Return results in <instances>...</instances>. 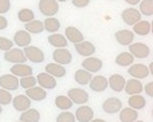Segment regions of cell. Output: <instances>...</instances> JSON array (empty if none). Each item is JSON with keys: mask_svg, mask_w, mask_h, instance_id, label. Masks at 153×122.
<instances>
[{"mask_svg": "<svg viewBox=\"0 0 153 122\" xmlns=\"http://www.w3.org/2000/svg\"><path fill=\"white\" fill-rule=\"evenodd\" d=\"M48 42L56 48H65L68 45V41L61 34H53L48 37Z\"/></svg>", "mask_w": 153, "mask_h": 122, "instance_id": "cell-27", "label": "cell"}, {"mask_svg": "<svg viewBox=\"0 0 153 122\" xmlns=\"http://www.w3.org/2000/svg\"><path fill=\"white\" fill-rule=\"evenodd\" d=\"M30 42H32V37L30 34L27 32L25 30L17 31L13 36V43L17 45L19 47H27L30 46Z\"/></svg>", "mask_w": 153, "mask_h": 122, "instance_id": "cell-19", "label": "cell"}, {"mask_svg": "<svg viewBox=\"0 0 153 122\" xmlns=\"http://www.w3.org/2000/svg\"><path fill=\"white\" fill-rule=\"evenodd\" d=\"M119 118L122 122H134L138 118V112L132 108H125L121 110Z\"/></svg>", "mask_w": 153, "mask_h": 122, "instance_id": "cell-30", "label": "cell"}, {"mask_svg": "<svg viewBox=\"0 0 153 122\" xmlns=\"http://www.w3.org/2000/svg\"><path fill=\"white\" fill-rule=\"evenodd\" d=\"M129 51L130 53L133 55V57L139 59H143L149 56L150 54V48L146 44L138 42V43H134L129 45Z\"/></svg>", "mask_w": 153, "mask_h": 122, "instance_id": "cell-5", "label": "cell"}, {"mask_svg": "<svg viewBox=\"0 0 153 122\" xmlns=\"http://www.w3.org/2000/svg\"><path fill=\"white\" fill-rule=\"evenodd\" d=\"M37 82L41 88L47 90H53L57 85V80L47 72H41L37 75Z\"/></svg>", "mask_w": 153, "mask_h": 122, "instance_id": "cell-10", "label": "cell"}, {"mask_svg": "<svg viewBox=\"0 0 153 122\" xmlns=\"http://www.w3.org/2000/svg\"><path fill=\"white\" fill-rule=\"evenodd\" d=\"M90 122H107L105 120H102V119H92Z\"/></svg>", "mask_w": 153, "mask_h": 122, "instance_id": "cell-46", "label": "cell"}, {"mask_svg": "<svg viewBox=\"0 0 153 122\" xmlns=\"http://www.w3.org/2000/svg\"><path fill=\"white\" fill-rule=\"evenodd\" d=\"M0 87L6 91H16L19 88V79L13 74H4L0 76Z\"/></svg>", "mask_w": 153, "mask_h": 122, "instance_id": "cell-7", "label": "cell"}, {"mask_svg": "<svg viewBox=\"0 0 153 122\" xmlns=\"http://www.w3.org/2000/svg\"><path fill=\"white\" fill-rule=\"evenodd\" d=\"M91 79H92V73L86 71L85 69H78V70L75 71L74 79L78 85H85L89 84Z\"/></svg>", "mask_w": 153, "mask_h": 122, "instance_id": "cell-29", "label": "cell"}, {"mask_svg": "<svg viewBox=\"0 0 153 122\" xmlns=\"http://www.w3.org/2000/svg\"><path fill=\"white\" fill-rule=\"evenodd\" d=\"M56 1H57V2H58V1H59V2H65V1H67V0H56Z\"/></svg>", "mask_w": 153, "mask_h": 122, "instance_id": "cell-47", "label": "cell"}, {"mask_svg": "<svg viewBox=\"0 0 153 122\" xmlns=\"http://www.w3.org/2000/svg\"><path fill=\"white\" fill-rule=\"evenodd\" d=\"M102 61L100 58L97 57H87L84 61H82V67L86 71L90 72V73H94V72L100 71L102 68Z\"/></svg>", "mask_w": 153, "mask_h": 122, "instance_id": "cell-12", "label": "cell"}, {"mask_svg": "<svg viewBox=\"0 0 153 122\" xmlns=\"http://www.w3.org/2000/svg\"><path fill=\"white\" fill-rule=\"evenodd\" d=\"M76 119H75V116L73 113L69 112V111H64V112H61L57 116L56 122H75Z\"/></svg>", "mask_w": 153, "mask_h": 122, "instance_id": "cell-38", "label": "cell"}, {"mask_svg": "<svg viewBox=\"0 0 153 122\" xmlns=\"http://www.w3.org/2000/svg\"><path fill=\"white\" fill-rule=\"evenodd\" d=\"M124 1L130 5H137V4H139V2L141 1V0H124Z\"/></svg>", "mask_w": 153, "mask_h": 122, "instance_id": "cell-45", "label": "cell"}, {"mask_svg": "<svg viewBox=\"0 0 153 122\" xmlns=\"http://www.w3.org/2000/svg\"><path fill=\"white\" fill-rule=\"evenodd\" d=\"M134 122H144V121H141V120H138V121H137V120H136V121H134Z\"/></svg>", "mask_w": 153, "mask_h": 122, "instance_id": "cell-49", "label": "cell"}, {"mask_svg": "<svg viewBox=\"0 0 153 122\" xmlns=\"http://www.w3.org/2000/svg\"><path fill=\"white\" fill-rule=\"evenodd\" d=\"M124 90H125L126 94H128L130 96L139 95L143 92V85H142V82H140L139 79H129L128 82H126Z\"/></svg>", "mask_w": 153, "mask_h": 122, "instance_id": "cell-21", "label": "cell"}, {"mask_svg": "<svg viewBox=\"0 0 153 122\" xmlns=\"http://www.w3.org/2000/svg\"><path fill=\"white\" fill-rule=\"evenodd\" d=\"M4 60L9 62V63L19 64L25 63L27 59L22 50H20L19 48H12L4 53Z\"/></svg>", "mask_w": 153, "mask_h": 122, "instance_id": "cell-4", "label": "cell"}, {"mask_svg": "<svg viewBox=\"0 0 153 122\" xmlns=\"http://www.w3.org/2000/svg\"><path fill=\"white\" fill-rule=\"evenodd\" d=\"M12 102V95L9 93V91L4 89H0V105H9Z\"/></svg>", "mask_w": 153, "mask_h": 122, "instance_id": "cell-39", "label": "cell"}, {"mask_svg": "<svg viewBox=\"0 0 153 122\" xmlns=\"http://www.w3.org/2000/svg\"><path fill=\"white\" fill-rule=\"evenodd\" d=\"M11 103L15 110L19 111V112H23V111L30 109V105H32L30 99L27 97L25 95H17L16 97L12 99Z\"/></svg>", "mask_w": 153, "mask_h": 122, "instance_id": "cell-16", "label": "cell"}, {"mask_svg": "<svg viewBox=\"0 0 153 122\" xmlns=\"http://www.w3.org/2000/svg\"><path fill=\"white\" fill-rule=\"evenodd\" d=\"M17 17L22 22H30L32 20L35 19V13L32 9H28V8H22L20 9L19 12H17Z\"/></svg>", "mask_w": 153, "mask_h": 122, "instance_id": "cell-36", "label": "cell"}, {"mask_svg": "<svg viewBox=\"0 0 153 122\" xmlns=\"http://www.w3.org/2000/svg\"><path fill=\"white\" fill-rule=\"evenodd\" d=\"M53 60L61 65H66V64L71 63L72 54L65 48H57L53 52Z\"/></svg>", "mask_w": 153, "mask_h": 122, "instance_id": "cell-9", "label": "cell"}, {"mask_svg": "<svg viewBox=\"0 0 153 122\" xmlns=\"http://www.w3.org/2000/svg\"><path fill=\"white\" fill-rule=\"evenodd\" d=\"M75 119L78 122H90L93 119L94 112L89 106H80L75 112Z\"/></svg>", "mask_w": 153, "mask_h": 122, "instance_id": "cell-14", "label": "cell"}, {"mask_svg": "<svg viewBox=\"0 0 153 122\" xmlns=\"http://www.w3.org/2000/svg\"><path fill=\"white\" fill-rule=\"evenodd\" d=\"M128 73L136 79H144L148 76L150 72L146 65L141 63H136L130 66V68L128 69Z\"/></svg>", "mask_w": 153, "mask_h": 122, "instance_id": "cell-11", "label": "cell"}, {"mask_svg": "<svg viewBox=\"0 0 153 122\" xmlns=\"http://www.w3.org/2000/svg\"><path fill=\"white\" fill-rule=\"evenodd\" d=\"M134 38V33L130 30H120L115 33L116 41L122 46H129L133 43Z\"/></svg>", "mask_w": 153, "mask_h": 122, "instance_id": "cell-15", "label": "cell"}, {"mask_svg": "<svg viewBox=\"0 0 153 122\" xmlns=\"http://www.w3.org/2000/svg\"><path fill=\"white\" fill-rule=\"evenodd\" d=\"M140 6V13L151 16L153 15V0H142L139 2Z\"/></svg>", "mask_w": 153, "mask_h": 122, "instance_id": "cell-35", "label": "cell"}, {"mask_svg": "<svg viewBox=\"0 0 153 122\" xmlns=\"http://www.w3.org/2000/svg\"><path fill=\"white\" fill-rule=\"evenodd\" d=\"M45 70L47 73H49L50 75L54 77H63L66 74V69L64 68L63 65L56 62H52V63H48L45 67Z\"/></svg>", "mask_w": 153, "mask_h": 122, "instance_id": "cell-24", "label": "cell"}, {"mask_svg": "<svg viewBox=\"0 0 153 122\" xmlns=\"http://www.w3.org/2000/svg\"><path fill=\"white\" fill-rule=\"evenodd\" d=\"M33 71V70L32 67L27 65V64H25V63L14 64V65L10 68L11 74H13L17 77H25V76H28V75H32Z\"/></svg>", "mask_w": 153, "mask_h": 122, "instance_id": "cell-23", "label": "cell"}, {"mask_svg": "<svg viewBox=\"0 0 153 122\" xmlns=\"http://www.w3.org/2000/svg\"><path fill=\"white\" fill-rule=\"evenodd\" d=\"M108 85L114 92L120 93L122 91H124V88H125L126 85V79L123 75L121 74H113L110 76V79H108Z\"/></svg>", "mask_w": 153, "mask_h": 122, "instance_id": "cell-17", "label": "cell"}, {"mask_svg": "<svg viewBox=\"0 0 153 122\" xmlns=\"http://www.w3.org/2000/svg\"><path fill=\"white\" fill-rule=\"evenodd\" d=\"M16 122H22V121H20V120H19V121H16Z\"/></svg>", "mask_w": 153, "mask_h": 122, "instance_id": "cell-50", "label": "cell"}, {"mask_svg": "<svg viewBox=\"0 0 153 122\" xmlns=\"http://www.w3.org/2000/svg\"><path fill=\"white\" fill-rule=\"evenodd\" d=\"M25 28L30 34H40L45 30L44 28V22L38 19H33L32 22H27L25 25Z\"/></svg>", "mask_w": 153, "mask_h": 122, "instance_id": "cell-32", "label": "cell"}, {"mask_svg": "<svg viewBox=\"0 0 153 122\" xmlns=\"http://www.w3.org/2000/svg\"><path fill=\"white\" fill-rule=\"evenodd\" d=\"M133 33L138 36H147L151 33V24L148 20H139L133 25Z\"/></svg>", "mask_w": 153, "mask_h": 122, "instance_id": "cell-25", "label": "cell"}, {"mask_svg": "<svg viewBox=\"0 0 153 122\" xmlns=\"http://www.w3.org/2000/svg\"><path fill=\"white\" fill-rule=\"evenodd\" d=\"M90 0H72V3H73L74 6L78 7V8H83V7H86L88 4H89Z\"/></svg>", "mask_w": 153, "mask_h": 122, "instance_id": "cell-42", "label": "cell"}, {"mask_svg": "<svg viewBox=\"0 0 153 122\" xmlns=\"http://www.w3.org/2000/svg\"><path fill=\"white\" fill-rule=\"evenodd\" d=\"M67 97L73 102V104H78V105H82L88 102L89 99V95L85 90L79 89V88H73L70 89L67 93Z\"/></svg>", "mask_w": 153, "mask_h": 122, "instance_id": "cell-3", "label": "cell"}, {"mask_svg": "<svg viewBox=\"0 0 153 122\" xmlns=\"http://www.w3.org/2000/svg\"><path fill=\"white\" fill-rule=\"evenodd\" d=\"M128 104L130 108L134 110H141L146 106V100L141 95H132L128 100Z\"/></svg>", "mask_w": 153, "mask_h": 122, "instance_id": "cell-28", "label": "cell"}, {"mask_svg": "<svg viewBox=\"0 0 153 122\" xmlns=\"http://www.w3.org/2000/svg\"><path fill=\"white\" fill-rule=\"evenodd\" d=\"M25 96L33 101L41 102V101L45 100L47 98V93L45 89H43L41 87H33L25 91Z\"/></svg>", "mask_w": 153, "mask_h": 122, "instance_id": "cell-22", "label": "cell"}, {"mask_svg": "<svg viewBox=\"0 0 153 122\" xmlns=\"http://www.w3.org/2000/svg\"><path fill=\"white\" fill-rule=\"evenodd\" d=\"M12 46H13L12 40L4 37H0V50L6 52L10 50V49H12Z\"/></svg>", "mask_w": 153, "mask_h": 122, "instance_id": "cell-40", "label": "cell"}, {"mask_svg": "<svg viewBox=\"0 0 153 122\" xmlns=\"http://www.w3.org/2000/svg\"><path fill=\"white\" fill-rule=\"evenodd\" d=\"M41 114L37 109H27L20 114L19 120L22 122H39Z\"/></svg>", "mask_w": 153, "mask_h": 122, "instance_id": "cell-26", "label": "cell"}, {"mask_svg": "<svg viewBox=\"0 0 153 122\" xmlns=\"http://www.w3.org/2000/svg\"><path fill=\"white\" fill-rule=\"evenodd\" d=\"M65 38L73 44H78L84 40L83 34L75 27H67L65 28Z\"/></svg>", "mask_w": 153, "mask_h": 122, "instance_id": "cell-20", "label": "cell"}, {"mask_svg": "<svg viewBox=\"0 0 153 122\" xmlns=\"http://www.w3.org/2000/svg\"><path fill=\"white\" fill-rule=\"evenodd\" d=\"M11 3L10 0H0V14H4L9 11Z\"/></svg>", "mask_w": 153, "mask_h": 122, "instance_id": "cell-41", "label": "cell"}, {"mask_svg": "<svg viewBox=\"0 0 153 122\" xmlns=\"http://www.w3.org/2000/svg\"><path fill=\"white\" fill-rule=\"evenodd\" d=\"M108 79L103 75H97V76L92 77L91 80L89 82V88L93 92L100 93L103 92L108 89Z\"/></svg>", "mask_w": 153, "mask_h": 122, "instance_id": "cell-13", "label": "cell"}, {"mask_svg": "<svg viewBox=\"0 0 153 122\" xmlns=\"http://www.w3.org/2000/svg\"><path fill=\"white\" fill-rule=\"evenodd\" d=\"M145 92L150 98L153 97V82H150L145 85Z\"/></svg>", "mask_w": 153, "mask_h": 122, "instance_id": "cell-43", "label": "cell"}, {"mask_svg": "<svg viewBox=\"0 0 153 122\" xmlns=\"http://www.w3.org/2000/svg\"><path fill=\"white\" fill-rule=\"evenodd\" d=\"M122 19L128 25H134L136 22H138L139 20H141L142 14L140 13V11L138 9L130 7V8H126L122 12L121 14Z\"/></svg>", "mask_w": 153, "mask_h": 122, "instance_id": "cell-6", "label": "cell"}, {"mask_svg": "<svg viewBox=\"0 0 153 122\" xmlns=\"http://www.w3.org/2000/svg\"><path fill=\"white\" fill-rule=\"evenodd\" d=\"M123 103L120 99L111 97L102 103V110L108 114H116L122 110Z\"/></svg>", "mask_w": 153, "mask_h": 122, "instance_id": "cell-8", "label": "cell"}, {"mask_svg": "<svg viewBox=\"0 0 153 122\" xmlns=\"http://www.w3.org/2000/svg\"><path fill=\"white\" fill-rule=\"evenodd\" d=\"M75 50L77 53L84 57H90L95 53V46L91 42L82 41L78 44H75Z\"/></svg>", "mask_w": 153, "mask_h": 122, "instance_id": "cell-18", "label": "cell"}, {"mask_svg": "<svg viewBox=\"0 0 153 122\" xmlns=\"http://www.w3.org/2000/svg\"><path fill=\"white\" fill-rule=\"evenodd\" d=\"M134 62V57L131 53L128 52H122L116 57V64H118L119 66H129L132 65Z\"/></svg>", "mask_w": 153, "mask_h": 122, "instance_id": "cell-31", "label": "cell"}, {"mask_svg": "<svg viewBox=\"0 0 153 122\" xmlns=\"http://www.w3.org/2000/svg\"><path fill=\"white\" fill-rule=\"evenodd\" d=\"M23 53H25L27 59H28L30 62L33 63H42L45 60V54L41 50L40 48L36 47V46H27L23 49Z\"/></svg>", "mask_w": 153, "mask_h": 122, "instance_id": "cell-2", "label": "cell"}, {"mask_svg": "<svg viewBox=\"0 0 153 122\" xmlns=\"http://www.w3.org/2000/svg\"><path fill=\"white\" fill-rule=\"evenodd\" d=\"M1 113H2V106L0 105V114H1Z\"/></svg>", "mask_w": 153, "mask_h": 122, "instance_id": "cell-48", "label": "cell"}, {"mask_svg": "<svg viewBox=\"0 0 153 122\" xmlns=\"http://www.w3.org/2000/svg\"><path fill=\"white\" fill-rule=\"evenodd\" d=\"M61 27V24L59 22L58 19L51 16L45 19L44 22V28L49 33H56L57 31H59V28Z\"/></svg>", "mask_w": 153, "mask_h": 122, "instance_id": "cell-33", "label": "cell"}, {"mask_svg": "<svg viewBox=\"0 0 153 122\" xmlns=\"http://www.w3.org/2000/svg\"><path fill=\"white\" fill-rule=\"evenodd\" d=\"M39 9L42 12V14L48 17L58 13L59 4L56 0H40L39 2Z\"/></svg>", "mask_w": 153, "mask_h": 122, "instance_id": "cell-1", "label": "cell"}, {"mask_svg": "<svg viewBox=\"0 0 153 122\" xmlns=\"http://www.w3.org/2000/svg\"><path fill=\"white\" fill-rule=\"evenodd\" d=\"M55 105L56 107L60 110H69L73 106V102H72L67 96H57L55 99Z\"/></svg>", "mask_w": 153, "mask_h": 122, "instance_id": "cell-34", "label": "cell"}, {"mask_svg": "<svg viewBox=\"0 0 153 122\" xmlns=\"http://www.w3.org/2000/svg\"><path fill=\"white\" fill-rule=\"evenodd\" d=\"M37 85V79L33 75H28V76H25L22 77L19 80V85L22 88V89H30V88L35 87Z\"/></svg>", "mask_w": 153, "mask_h": 122, "instance_id": "cell-37", "label": "cell"}, {"mask_svg": "<svg viewBox=\"0 0 153 122\" xmlns=\"http://www.w3.org/2000/svg\"><path fill=\"white\" fill-rule=\"evenodd\" d=\"M7 25H8V22H7V19H5L4 16H2V15L0 14V31H2V30H4V28H6Z\"/></svg>", "mask_w": 153, "mask_h": 122, "instance_id": "cell-44", "label": "cell"}]
</instances>
